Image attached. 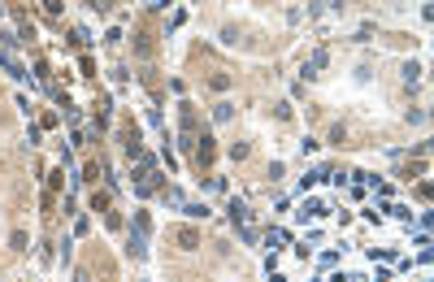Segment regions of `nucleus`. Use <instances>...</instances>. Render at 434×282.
I'll return each instance as SVG.
<instances>
[{"label":"nucleus","mask_w":434,"mask_h":282,"mask_svg":"<svg viewBox=\"0 0 434 282\" xmlns=\"http://www.w3.org/2000/svg\"><path fill=\"white\" fill-rule=\"evenodd\" d=\"M0 65H4V70H9V74H13V78H26V70H22V61H18V57H13V52H9V48H4V52H0Z\"/></svg>","instance_id":"f257e3e1"},{"label":"nucleus","mask_w":434,"mask_h":282,"mask_svg":"<svg viewBox=\"0 0 434 282\" xmlns=\"http://www.w3.org/2000/svg\"><path fill=\"white\" fill-rule=\"evenodd\" d=\"M230 213H235L239 221H248V204H243V200H235V204H230Z\"/></svg>","instance_id":"f03ea898"}]
</instances>
